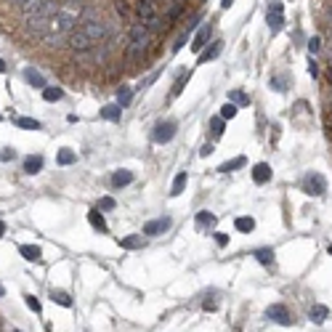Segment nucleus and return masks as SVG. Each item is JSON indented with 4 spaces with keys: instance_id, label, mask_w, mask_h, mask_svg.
Here are the masks:
<instances>
[{
    "instance_id": "5fc2aeb1",
    "label": "nucleus",
    "mask_w": 332,
    "mask_h": 332,
    "mask_svg": "<svg viewBox=\"0 0 332 332\" xmlns=\"http://www.w3.org/2000/svg\"><path fill=\"white\" fill-rule=\"evenodd\" d=\"M13 332H19V330H13Z\"/></svg>"
},
{
    "instance_id": "ea45409f",
    "label": "nucleus",
    "mask_w": 332,
    "mask_h": 332,
    "mask_svg": "<svg viewBox=\"0 0 332 332\" xmlns=\"http://www.w3.org/2000/svg\"><path fill=\"white\" fill-rule=\"evenodd\" d=\"M308 75H311V77H316V75H319V67H316V61H314V59L308 61Z\"/></svg>"
},
{
    "instance_id": "37998d69",
    "label": "nucleus",
    "mask_w": 332,
    "mask_h": 332,
    "mask_svg": "<svg viewBox=\"0 0 332 332\" xmlns=\"http://www.w3.org/2000/svg\"><path fill=\"white\" fill-rule=\"evenodd\" d=\"M0 160H5V162H8V160H13V152H11V149H5L3 154H0Z\"/></svg>"
},
{
    "instance_id": "dca6fc26",
    "label": "nucleus",
    "mask_w": 332,
    "mask_h": 332,
    "mask_svg": "<svg viewBox=\"0 0 332 332\" xmlns=\"http://www.w3.org/2000/svg\"><path fill=\"white\" fill-rule=\"evenodd\" d=\"M19 252L24 255V260H35V263L43 258V250H40L37 245H21V247H19Z\"/></svg>"
},
{
    "instance_id": "1a4fd4ad",
    "label": "nucleus",
    "mask_w": 332,
    "mask_h": 332,
    "mask_svg": "<svg viewBox=\"0 0 332 332\" xmlns=\"http://www.w3.org/2000/svg\"><path fill=\"white\" fill-rule=\"evenodd\" d=\"M170 226H173V218H170V215H162V218H154V221L146 223V226H144V234L157 237V234H165Z\"/></svg>"
},
{
    "instance_id": "4468645a",
    "label": "nucleus",
    "mask_w": 332,
    "mask_h": 332,
    "mask_svg": "<svg viewBox=\"0 0 332 332\" xmlns=\"http://www.w3.org/2000/svg\"><path fill=\"white\" fill-rule=\"evenodd\" d=\"M101 120H109V122H120V117H122V106L120 104H109V106H104L101 112Z\"/></svg>"
},
{
    "instance_id": "3c124183",
    "label": "nucleus",
    "mask_w": 332,
    "mask_h": 332,
    "mask_svg": "<svg viewBox=\"0 0 332 332\" xmlns=\"http://www.w3.org/2000/svg\"><path fill=\"white\" fill-rule=\"evenodd\" d=\"M330 67H332V48H330Z\"/></svg>"
},
{
    "instance_id": "aec40b11",
    "label": "nucleus",
    "mask_w": 332,
    "mask_h": 332,
    "mask_svg": "<svg viewBox=\"0 0 332 332\" xmlns=\"http://www.w3.org/2000/svg\"><path fill=\"white\" fill-rule=\"evenodd\" d=\"M245 165H247L245 157H234V160H229V162H223V165H218V173H234V170H239V167H245Z\"/></svg>"
},
{
    "instance_id": "f8f14e48",
    "label": "nucleus",
    "mask_w": 332,
    "mask_h": 332,
    "mask_svg": "<svg viewBox=\"0 0 332 332\" xmlns=\"http://www.w3.org/2000/svg\"><path fill=\"white\" fill-rule=\"evenodd\" d=\"M24 80H27L32 88H40V90L45 88V77L37 72V69H32V67H27V69H24Z\"/></svg>"
},
{
    "instance_id": "a19ab883",
    "label": "nucleus",
    "mask_w": 332,
    "mask_h": 332,
    "mask_svg": "<svg viewBox=\"0 0 332 332\" xmlns=\"http://www.w3.org/2000/svg\"><path fill=\"white\" fill-rule=\"evenodd\" d=\"M199 154H202V157H210V154H213V144H202V149H199Z\"/></svg>"
},
{
    "instance_id": "473e14b6",
    "label": "nucleus",
    "mask_w": 332,
    "mask_h": 332,
    "mask_svg": "<svg viewBox=\"0 0 332 332\" xmlns=\"http://www.w3.org/2000/svg\"><path fill=\"white\" fill-rule=\"evenodd\" d=\"M130 96H133V93H130V88L128 85H120V90H117V104L120 106H128L130 104Z\"/></svg>"
},
{
    "instance_id": "58836bf2",
    "label": "nucleus",
    "mask_w": 332,
    "mask_h": 332,
    "mask_svg": "<svg viewBox=\"0 0 332 332\" xmlns=\"http://www.w3.org/2000/svg\"><path fill=\"white\" fill-rule=\"evenodd\" d=\"M215 242H218L221 247H226L229 245V234H218V231H215Z\"/></svg>"
},
{
    "instance_id": "c03bdc74",
    "label": "nucleus",
    "mask_w": 332,
    "mask_h": 332,
    "mask_svg": "<svg viewBox=\"0 0 332 332\" xmlns=\"http://www.w3.org/2000/svg\"><path fill=\"white\" fill-rule=\"evenodd\" d=\"M231 3H234V0H221V8H231Z\"/></svg>"
},
{
    "instance_id": "4c0bfd02",
    "label": "nucleus",
    "mask_w": 332,
    "mask_h": 332,
    "mask_svg": "<svg viewBox=\"0 0 332 332\" xmlns=\"http://www.w3.org/2000/svg\"><path fill=\"white\" fill-rule=\"evenodd\" d=\"M189 40V32H183L181 37H178V40H175V45H173V51H181L183 48V43H186Z\"/></svg>"
},
{
    "instance_id": "b1692460",
    "label": "nucleus",
    "mask_w": 332,
    "mask_h": 332,
    "mask_svg": "<svg viewBox=\"0 0 332 332\" xmlns=\"http://www.w3.org/2000/svg\"><path fill=\"white\" fill-rule=\"evenodd\" d=\"M141 245H144V239L138 234H130V237L120 239V247H125V250H136V247H141Z\"/></svg>"
},
{
    "instance_id": "864d4df0",
    "label": "nucleus",
    "mask_w": 332,
    "mask_h": 332,
    "mask_svg": "<svg viewBox=\"0 0 332 332\" xmlns=\"http://www.w3.org/2000/svg\"><path fill=\"white\" fill-rule=\"evenodd\" d=\"M330 37H332V27H330Z\"/></svg>"
},
{
    "instance_id": "09e8293b",
    "label": "nucleus",
    "mask_w": 332,
    "mask_h": 332,
    "mask_svg": "<svg viewBox=\"0 0 332 332\" xmlns=\"http://www.w3.org/2000/svg\"><path fill=\"white\" fill-rule=\"evenodd\" d=\"M11 3H16V5H24V3H27V0H11Z\"/></svg>"
},
{
    "instance_id": "0eeeda50",
    "label": "nucleus",
    "mask_w": 332,
    "mask_h": 332,
    "mask_svg": "<svg viewBox=\"0 0 332 332\" xmlns=\"http://www.w3.org/2000/svg\"><path fill=\"white\" fill-rule=\"evenodd\" d=\"M175 122L170 120H165V122H157L152 130V138H154V144H167V141H173V136H175Z\"/></svg>"
},
{
    "instance_id": "9b49d317",
    "label": "nucleus",
    "mask_w": 332,
    "mask_h": 332,
    "mask_svg": "<svg viewBox=\"0 0 332 332\" xmlns=\"http://www.w3.org/2000/svg\"><path fill=\"white\" fill-rule=\"evenodd\" d=\"M271 165H268V162H258L255 167H252V181L255 183H268L271 181Z\"/></svg>"
},
{
    "instance_id": "f3484780",
    "label": "nucleus",
    "mask_w": 332,
    "mask_h": 332,
    "mask_svg": "<svg viewBox=\"0 0 332 332\" xmlns=\"http://www.w3.org/2000/svg\"><path fill=\"white\" fill-rule=\"evenodd\" d=\"M128 183H133V173L130 170H117L112 175V186L114 189H122V186H128Z\"/></svg>"
},
{
    "instance_id": "c9c22d12",
    "label": "nucleus",
    "mask_w": 332,
    "mask_h": 332,
    "mask_svg": "<svg viewBox=\"0 0 332 332\" xmlns=\"http://www.w3.org/2000/svg\"><path fill=\"white\" fill-rule=\"evenodd\" d=\"M112 207H114L112 197H101V199H98V210H112Z\"/></svg>"
},
{
    "instance_id": "c756f323",
    "label": "nucleus",
    "mask_w": 332,
    "mask_h": 332,
    "mask_svg": "<svg viewBox=\"0 0 332 332\" xmlns=\"http://www.w3.org/2000/svg\"><path fill=\"white\" fill-rule=\"evenodd\" d=\"M75 160H77V154H75L72 149H61V152L56 154V162H59V165H72Z\"/></svg>"
},
{
    "instance_id": "f704fd0d",
    "label": "nucleus",
    "mask_w": 332,
    "mask_h": 332,
    "mask_svg": "<svg viewBox=\"0 0 332 332\" xmlns=\"http://www.w3.org/2000/svg\"><path fill=\"white\" fill-rule=\"evenodd\" d=\"M24 300H27V306H29V308H32V311H35V314H40V311H43L40 300H37L35 295H24Z\"/></svg>"
},
{
    "instance_id": "39448f33",
    "label": "nucleus",
    "mask_w": 332,
    "mask_h": 332,
    "mask_svg": "<svg viewBox=\"0 0 332 332\" xmlns=\"http://www.w3.org/2000/svg\"><path fill=\"white\" fill-rule=\"evenodd\" d=\"M284 5L279 3V0H271V3L266 5V24L271 32H279V29L284 27V16H282Z\"/></svg>"
},
{
    "instance_id": "5701e85b",
    "label": "nucleus",
    "mask_w": 332,
    "mask_h": 332,
    "mask_svg": "<svg viewBox=\"0 0 332 332\" xmlns=\"http://www.w3.org/2000/svg\"><path fill=\"white\" fill-rule=\"evenodd\" d=\"M255 260H258V263H263V266L274 263V250H271V247H260V250H255Z\"/></svg>"
},
{
    "instance_id": "423d86ee",
    "label": "nucleus",
    "mask_w": 332,
    "mask_h": 332,
    "mask_svg": "<svg viewBox=\"0 0 332 332\" xmlns=\"http://www.w3.org/2000/svg\"><path fill=\"white\" fill-rule=\"evenodd\" d=\"M303 191H306V194H311V197L324 194V191H327V181H324V175L322 173H308L303 178Z\"/></svg>"
},
{
    "instance_id": "de8ad7c7",
    "label": "nucleus",
    "mask_w": 332,
    "mask_h": 332,
    "mask_svg": "<svg viewBox=\"0 0 332 332\" xmlns=\"http://www.w3.org/2000/svg\"><path fill=\"white\" fill-rule=\"evenodd\" d=\"M0 72H5V61L3 59H0Z\"/></svg>"
},
{
    "instance_id": "a878e982",
    "label": "nucleus",
    "mask_w": 332,
    "mask_h": 332,
    "mask_svg": "<svg viewBox=\"0 0 332 332\" xmlns=\"http://www.w3.org/2000/svg\"><path fill=\"white\" fill-rule=\"evenodd\" d=\"M234 226H237V231H245V234H247V231L255 229V221H252L250 215H242V218H237V221H234Z\"/></svg>"
},
{
    "instance_id": "49530a36",
    "label": "nucleus",
    "mask_w": 332,
    "mask_h": 332,
    "mask_svg": "<svg viewBox=\"0 0 332 332\" xmlns=\"http://www.w3.org/2000/svg\"><path fill=\"white\" fill-rule=\"evenodd\" d=\"M3 234H5V223L0 221V237H3Z\"/></svg>"
},
{
    "instance_id": "393cba45",
    "label": "nucleus",
    "mask_w": 332,
    "mask_h": 332,
    "mask_svg": "<svg viewBox=\"0 0 332 332\" xmlns=\"http://www.w3.org/2000/svg\"><path fill=\"white\" fill-rule=\"evenodd\" d=\"M308 316L316 322V324H322L324 319L330 316V311H327V306H311V311H308Z\"/></svg>"
},
{
    "instance_id": "2eb2a0df",
    "label": "nucleus",
    "mask_w": 332,
    "mask_h": 332,
    "mask_svg": "<svg viewBox=\"0 0 332 332\" xmlns=\"http://www.w3.org/2000/svg\"><path fill=\"white\" fill-rule=\"evenodd\" d=\"M194 223H197V229H213L215 223H218V218H215L213 213H207V210H202V213H197V218H194Z\"/></svg>"
},
{
    "instance_id": "e433bc0d",
    "label": "nucleus",
    "mask_w": 332,
    "mask_h": 332,
    "mask_svg": "<svg viewBox=\"0 0 332 332\" xmlns=\"http://www.w3.org/2000/svg\"><path fill=\"white\" fill-rule=\"evenodd\" d=\"M319 48H322V40H319V37H311V40H308V51L319 53Z\"/></svg>"
},
{
    "instance_id": "9d476101",
    "label": "nucleus",
    "mask_w": 332,
    "mask_h": 332,
    "mask_svg": "<svg viewBox=\"0 0 332 332\" xmlns=\"http://www.w3.org/2000/svg\"><path fill=\"white\" fill-rule=\"evenodd\" d=\"M210 35H213V24H205L202 29H199V32L194 35V43H191V51H202L207 43H210Z\"/></svg>"
},
{
    "instance_id": "bb28decb",
    "label": "nucleus",
    "mask_w": 332,
    "mask_h": 332,
    "mask_svg": "<svg viewBox=\"0 0 332 332\" xmlns=\"http://www.w3.org/2000/svg\"><path fill=\"white\" fill-rule=\"evenodd\" d=\"M13 125H19V128H24V130H37V128H43L37 120H32V117H16L13 120Z\"/></svg>"
},
{
    "instance_id": "4be33fe9",
    "label": "nucleus",
    "mask_w": 332,
    "mask_h": 332,
    "mask_svg": "<svg viewBox=\"0 0 332 332\" xmlns=\"http://www.w3.org/2000/svg\"><path fill=\"white\" fill-rule=\"evenodd\" d=\"M51 300L59 303V306H64V308H72V298H69L64 290H51Z\"/></svg>"
},
{
    "instance_id": "8fccbe9b",
    "label": "nucleus",
    "mask_w": 332,
    "mask_h": 332,
    "mask_svg": "<svg viewBox=\"0 0 332 332\" xmlns=\"http://www.w3.org/2000/svg\"><path fill=\"white\" fill-rule=\"evenodd\" d=\"M5 295V287H3V284H0V298H3Z\"/></svg>"
},
{
    "instance_id": "ddd939ff",
    "label": "nucleus",
    "mask_w": 332,
    "mask_h": 332,
    "mask_svg": "<svg viewBox=\"0 0 332 332\" xmlns=\"http://www.w3.org/2000/svg\"><path fill=\"white\" fill-rule=\"evenodd\" d=\"M40 170H43V157H40V154H29V157L24 160V173L35 175V173H40Z\"/></svg>"
},
{
    "instance_id": "c85d7f7f",
    "label": "nucleus",
    "mask_w": 332,
    "mask_h": 332,
    "mask_svg": "<svg viewBox=\"0 0 332 332\" xmlns=\"http://www.w3.org/2000/svg\"><path fill=\"white\" fill-rule=\"evenodd\" d=\"M229 101H231V104H239V106H250V96L242 93V90H231V93H229Z\"/></svg>"
},
{
    "instance_id": "7ed1b4c3",
    "label": "nucleus",
    "mask_w": 332,
    "mask_h": 332,
    "mask_svg": "<svg viewBox=\"0 0 332 332\" xmlns=\"http://www.w3.org/2000/svg\"><path fill=\"white\" fill-rule=\"evenodd\" d=\"M136 13H138L141 24L149 29V32H157V29L162 27L160 24V16H157V8H154L152 0H138V3H136Z\"/></svg>"
},
{
    "instance_id": "f03ea898",
    "label": "nucleus",
    "mask_w": 332,
    "mask_h": 332,
    "mask_svg": "<svg viewBox=\"0 0 332 332\" xmlns=\"http://www.w3.org/2000/svg\"><path fill=\"white\" fill-rule=\"evenodd\" d=\"M149 40H152V32L146 29L141 21L130 27V40H128V59L130 61H138L144 59V53L149 51Z\"/></svg>"
},
{
    "instance_id": "412c9836",
    "label": "nucleus",
    "mask_w": 332,
    "mask_h": 332,
    "mask_svg": "<svg viewBox=\"0 0 332 332\" xmlns=\"http://www.w3.org/2000/svg\"><path fill=\"white\" fill-rule=\"evenodd\" d=\"M88 221H90V226L93 229H98V231H106V221H104V215H101V210H90L88 213Z\"/></svg>"
},
{
    "instance_id": "72a5a7b5",
    "label": "nucleus",
    "mask_w": 332,
    "mask_h": 332,
    "mask_svg": "<svg viewBox=\"0 0 332 332\" xmlns=\"http://www.w3.org/2000/svg\"><path fill=\"white\" fill-rule=\"evenodd\" d=\"M186 80H189V75H181L178 80H175V85H173V90H170V98H175L183 90V85H186Z\"/></svg>"
},
{
    "instance_id": "cd10ccee",
    "label": "nucleus",
    "mask_w": 332,
    "mask_h": 332,
    "mask_svg": "<svg viewBox=\"0 0 332 332\" xmlns=\"http://www.w3.org/2000/svg\"><path fill=\"white\" fill-rule=\"evenodd\" d=\"M210 130H213V136H215V138H221V136H223V130H226V120H223L221 114H218V117H213V120H210Z\"/></svg>"
},
{
    "instance_id": "6ab92c4d",
    "label": "nucleus",
    "mask_w": 332,
    "mask_h": 332,
    "mask_svg": "<svg viewBox=\"0 0 332 332\" xmlns=\"http://www.w3.org/2000/svg\"><path fill=\"white\" fill-rule=\"evenodd\" d=\"M218 53H221V43L215 40V43L207 45V51H199V64H207V61H213Z\"/></svg>"
},
{
    "instance_id": "f257e3e1",
    "label": "nucleus",
    "mask_w": 332,
    "mask_h": 332,
    "mask_svg": "<svg viewBox=\"0 0 332 332\" xmlns=\"http://www.w3.org/2000/svg\"><path fill=\"white\" fill-rule=\"evenodd\" d=\"M104 40H106V24L101 19H93V16L85 19V21H80V24L75 27V32L67 37L69 48L77 51V53L96 48V45L104 43Z\"/></svg>"
},
{
    "instance_id": "6e6552de",
    "label": "nucleus",
    "mask_w": 332,
    "mask_h": 332,
    "mask_svg": "<svg viewBox=\"0 0 332 332\" xmlns=\"http://www.w3.org/2000/svg\"><path fill=\"white\" fill-rule=\"evenodd\" d=\"M266 319H271V322H276V324H282V327H290V324H292V314L287 311V306L274 303V306H268V308H266Z\"/></svg>"
},
{
    "instance_id": "20e7f679",
    "label": "nucleus",
    "mask_w": 332,
    "mask_h": 332,
    "mask_svg": "<svg viewBox=\"0 0 332 332\" xmlns=\"http://www.w3.org/2000/svg\"><path fill=\"white\" fill-rule=\"evenodd\" d=\"M21 11H24V16H56L59 5L56 0H27L24 5H21Z\"/></svg>"
},
{
    "instance_id": "a18cd8bd",
    "label": "nucleus",
    "mask_w": 332,
    "mask_h": 332,
    "mask_svg": "<svg viewBox=\"0 0 332 332\" xmlns=\"http://www.w3.org/2000/svg\"><path fill=\"white\" fill-rule=\"evenodd\" d=\"M327 16H330V24H332V3L327 5Z\"/></svg>"
},
{
    "instance_id": "2f4dec72",
    "label": "nucleus",
    "mask_w": 332,
    "mask_h": 332,
    "mask_svg": "<svg viewBox=\"0 0 332 332\" xmlns=\"http://www.w3.org/2000/svg\"><path fill=\"white\" fill-rule=\"evenodd\" d=\"M237 109H239V106L231 104V101L223 104V106H221V117H223V120H234V117H237Z\"/></svg>"
},
{
    "instance_id": "7c9ffc66",
    "label": "nucleus",
    "mask_w": 332,
    "mask_h": 332,
    "mask_svg": "<svg viewBox=\"0 0 332 332\" xmlns=\"http://www.w3.org/2000/svg\"><path fill=\"white\" fill-rule=\"evenodd\" d=\"M61 96H64V90H61V88H43V98H45V101H61Z\"/></svg>"
},
{
    "instance_id": "a211bd4d",
    "label": "nucleus",
    "mask_w": 332,
    "mask_h": 332,
    "mask_svg": "<svg viewBox=\"0 0 332 332\" xmlns=\"http://www.w3.org/2000/svg\"><path fill=\"white\" fill-rule=\"evenodd\" d=\"M186 181H189V175H186V170H181L178 175L173 178V186H170V197H178V194H183V189H186Z\"/></svg>"
},
{
    "instance_id": "603ef678",
    "label": "nucleus",
    "mask_w": 332,
    "mask_h": 332,
    "mask_svg": "<svg viewBox=\"0 0 332 332\" xmlns=\"http://www.w3.org/2000/svg\"><path fill=\"white\" fill-rule=\"evenodd\" d=\"M327 252H330V255H332V245H330V247H327Z\"/></svg>"
},
{
    "instance_id": "79ce46f5",
    "label": "nucleus",
    "mask_w": 332,
    "mask_h": 332,
    "mask_svg": "<svg viewBox=\"0 0 332 332\" xmlns=\"http://www.w3.org/2000/svg\"><path fill=\"white\" fill-rule=\"evenodd\" d=\"M117 11L122 13V16H128V8H125V3H122V0H117Z\"/></svg>"
}]
</instances>
